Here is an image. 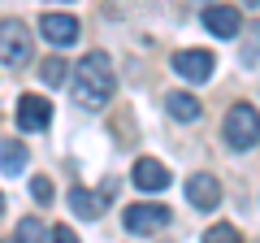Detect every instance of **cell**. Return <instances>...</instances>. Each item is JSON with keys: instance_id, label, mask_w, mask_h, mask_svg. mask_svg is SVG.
Instances as JSON below:
<instances>
[{"instance_id": "cell-12", "label": "cell", "mask_w": 260, "mask_h": 243, "mask_svg": "<svg viewBox=\"0 0 260 243\" xmlns=\"http://www.w3.org/2000/svg\"><path fill=\"white\" fill-rule=\"evenodd\" d=\"M70 208H74L78 217H100V208H104V196H95V191H83V187H74V191H70Z\"/></svg>"}, {"instance_id": "cell-19", "label": "cell", "mask_w": 260, "mask_h": 243, "mask_svg": "<svg viewBox=\"0 0 260 243\" xmlns=\"http://www.w3.org/2000/svg\"><path fill=\"white\" fill-rule=\"evenodd\" d=\"M243 5H247V9H256V5H260V0H243Z\"/></svg>"}, {"instance_id": "cell-5", "label": "cell", "mask_w": 260, "mask_h": 243, "mask_svg": "<svg viewBox=\"0 0 260 243\" xmlns=\"http://www.w3.org/2000/svg\"><path fill=\"white\" fill-rule=\"evenodd\" d=\"M174 70L186 78V83H208L217 70V56L213 52H200V48H186V52L174 56Z\"/></svg>"}, {"instance_id": "cell-3", "label": "cell", "mask_w": 260, "mask_h": 243, "mask_svg": "<svg viewBox=\"0 0 260 243\" xmlns=\"http://www.w3.org/2000/svg\"><path fill=\"white\" fill-rule=\"evenodd\" d=\"M0 61L5 66H26L30 61V31L18 18L0 22Z\"/></svg>"}, {"instance_id": "cell-15", "label": "cell", "mask_w": 260, "mask_h": 243, "mask_svg": "<svg viewBox=\"0 0 260 243\" xmlns=\"http://www.w3.org/2000/svg\"><path fill=\"white\" fill-rule=\"evenodd\" d=\"M39 78H44L48 87H56V83H65V61H61V56H48L44 66H39Z\"/></svg>"}, {"instance_id": "cell-14", "label": "cell", "mask_w": 260, "mask_h": 243, "mask_svg": "<svg viewBox=\"0 0 260 243\" xmlns=\"http://www.w3.org/2000/svg\"><path fill=\"white\" fill-rule=\"evenodd\" d=\"M18 234H22L18 243H44V239H48L44 222H35V217H22V222H18Z\"/></svg>"}, {"instance_id": "cell-21", "label": "cell", "mask_w": 260, "mask_h": 243, "mask_svg": "<svg viewBox=\"0 0 260 243\" xmlns=\"http://www.w3.org/2000/svg\"><path fill=\"white\" fill-rule=\"evenodd\" d=\"M0 243H18V239H0Z\"/></svg>"}, {"instance_id": "cell-7", "label": "cell", "mask_w": 260, "mask_h": 243, "mask_svg": "<svg viewBox=\"0 0 260 243\" xmlns=\"http://www.w3.org/2000/svg\"><path fill=\"white\" fill-rule=\"evenodd\" d=\"M48 122H52V104L44 100V96H22L18 100V126L22 131H44Z\"/></svg>"}, {"instance_id": "cell-20", "label": "cell", "mask_w": 260, "mask_h": 243, "mask_svg": "<svg viewBox=\"0 0 260 243\" xmlns=\"http://www.w3.org/2000/svg\"><path fill=\"white\" fill-rule=\"evenodd\" d=\"M0 213H5V196H0Z\"/></svg>"}, {"instance_id": "cell-9", "label": "cell", "mask_w": 260, "mask_h": 243, "mask_svg": "<svg viewBox=\"0 0 260 243\" xmlns=\"http://www.w3.org/2000/svg\"><path fill=\"white\" fill-rule=\"evenodd\" d=\"M186 200H191L195 208H217V200H221V183H217L213 174L186 178Z\"/></svg>"}, {"instance_id": "cell-2", "label": "cell", "mask_w": 260, "mask_h": 243, "mask_svg": "<svg viewBox=\"0 0 260 243\" xmlns=\"http://www.w3.org/2000/svg\"><path fill=\"white\" fill-rule=\"evenodd\" d=\"M225 139H230V148H256L260 139V122H256V104H234L230 113H225Z\"/></svg>"}, {"instance_id": "cell-13", "label": "cell", "mask_w": 260, "mask_h": 243, "mask_svg": "<svg viewBox=\"0 0 260 243\" xmlns=\"http://www.w3.org/2000/svg\"><path fill=\"white\" fill-rule=\"evenodd\" d=\"M165 104H169V113H174L178 122H195V117H200V100H195L191 92H174Z\"/></svg>"}, {"instance_id": "cell-8", "label": "cell", "mask_w": 260, "mask_h": 243, "mask_svg": "<svg viewBox=\"0 0 260 243\" xmlns=\"http://www.w3.org/2000/svg\"><path fill=\"white\" fill-rule=\"evenodd\" d=\"M130 178H135V187H139V191H165L169 187V169L160 165L156 157H139L135 169H130Z\"/></svg>"}, {"instance_id": "cell-16", "label": "cell", "mask_w": 260, "mask_h": 243, "mask_svg": "<svg viewBox=\"0 0 260 243\" xmlns=\"http://www.w3.org/2000/svg\"><path fill=\"white\" fill-rule=\"evenodd\" d=\"M204 243H243V234L234 230V226H213V230L204 234Z\"/></svg>"}, {"instance_id": "cell-18", "label": "cell", "mask_w": 260, "mask_h": 243, "mask_svg": "<svg viewBox=\"0 0 260 243\" xmlns=\"http://www.w3.org/2000/svg\"><path fill=\"white\" fill-rule=\"evenodd\" d=\"M52 243H78V234L70 230V226H56V230H52Z\"/></svg>"}, {"instance_id": "cell-6", "label": "cell", "mask_w": 260, "mask_h": 243, "mask_svg": "<svg viewBox=\"0 0 260 243\" xmlns=\"http://www.w3.org/2000/svg\"><path fill=\"white\" fill-rule=\"evenodd\" d=\"M39 35H44L48 44L65 48V44L78 39V22L70 18V13H44V18H39Z\"/></svg>"}, {"instance_id": "cell-4", "label": "cell", "mask_w": 260, "mask_h": 243, "mask_svg": "<svg viewBox=\"0 0 260 243\" xmlns=\"http://www.w3.org/2000/svg\"><path fill=\"white\" fill-rule=\"evenodd\" d=\"M169 217L174 213L165 204H135V208H126V230L130 234H156L169 226Z\"/></svg>"}, {"instance_id": "cell-1", "label": "cell", "mask_w": 260, "mask_h": 243, "mask_svg": "<svg viewBox=\"0 0 260 243\" xmlns=\"http://www.w3.org/2000/svg\"><path fill=\"white\" fill-rule=\"evenodd\" d=\"M70 96L83 109H104L113 96V70L104 52H87L83 61L74 66V78H70Z\"/></svg>"}, {"instance_id": "cell-17", "label": "cell", "mask_w": 260, "mask_h": 243, "mask_svg": "<svg viewBox=\"0 0 260 243\" xmlns=\"http://www.w3.org/2000/svg\"><path fill=\"white\" fill-rule=\"evenodd\" d=\"M30 196L35 200H52V183H48V178H35V183H30Z\"/></svg>"}, {"instance_id": "cell-11", "label": "cell", "mask_w": 260, "mask_h": 243, "mask_svg": "<svg viewBox=\"0 0 260 243\" xmlns=\"http://www.w3.org/2000/svg\"><path fill=\"white\" fill-rule=\"evenodd\" d=\"M22 169H26V143L0 139V174H22Z\"/></svg>"}, {"instance_id": "cell-10", "label": "cell", "mask_w": 260, "mask_h": 243, "mask_svg": "<svg viewBox=\"0 0 260 243\" xmlns=\"http://www.w3.org/2000/svg\"><path fill=\"white\" fill-rule=\"evenodd\" d=\"M204 26H208V35L234 39L239 35V9H230V5H208L204 9Z\"/></svg>"}]
</instances>
